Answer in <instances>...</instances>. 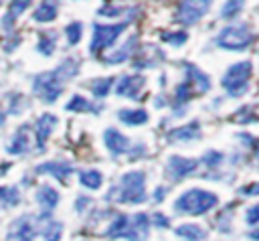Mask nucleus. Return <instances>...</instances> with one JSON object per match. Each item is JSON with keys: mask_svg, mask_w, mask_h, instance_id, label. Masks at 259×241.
<instances>
[{"mask_svg": "<svg viewBox=\"0 0 259 241\" xmlns=\"http://www.w3.org/2000/svg\"><path fill=\"white\" fill-rule=\"evenodd\" d=\"M55 49H57V32H40L36 51L45 57H51L55 53Z\"/></svg>", "mask_w": 259, "mask_h": 241, "instance_id": "cd10ccee", "label": "nucleus"}, {"mask_svg": "<svg viewBox=\"0 0 259 241\" xmlns=\"http://www.w3.org/2000/svg\"><path fill=\"white\" fill-rule=\"evenodd\" d=\"M6 152H10V154H24V152H28V128H20L12 136V142L6 146Z\"/></svg>", "mask_w": 259, "mask_h": 241, "instance_id": "393cba45", "label": "nucleus"}, {"mask_svg": "<svg viewBox=\"0 0 259 241\" xmlns=\"http://www.w3.org/2000/svg\"><path fill=\"white\" fill-rule=\"evenodd\" d=\"M24 105H26V99H24L22 95H18V93H14V95L10 97V105H8V113H20Z\"/></svg>", "mask_w": 259, "mask_h": 241, "instance_id": "e433bc0d", "label": "nucleus"}, {"mask_svg": "<svg viewBox=\"0 0 259 241\" xmlns=\"http://www.w3.org/2000/svg\"><path fill=\"white\" fill-rule=\"evenodd\" d=\"M121 12H127V8H123V6H113V4H105V6H101V8L97 10V14H101V16H119Z\"/></svg>", "mask_w": 259, "mask_h": 241, "instance_id": "4c0bfd02", "label": "nucleus"}, {"mask_svg": "<svg viewBox=\"0 0 259 241\" xmlns=\"http://www.w3.org/2000/svg\"><path fill=\"white\" fill-rule=\"evenodd\" d=\"M103 142H105V146H107V150L111 152V156H123V154H127L130 156V160H138L142 154H146L148 150H146V146H142V144H132L130 142V138H125L119 130H115V128H107L105 132H103Z\"/></svg>", "mask_w": 259, "mask_h": 241, "instance_id": "39448f33", "label": "nucleus"}, {"mask_svg": "<svg viewBox=\"0 0 259 241\" xmlns=\"http://www.w3.org/2000/svg\"><path fill=\"white\" fill-rule=\"evenodd\" d=\"M65 34H67V43H69L71 47H75V45L81 41V36H83V24H81L79 20H75V22L67 24Z\"/></svg>", "mask_w": 259, "mask_h": 241, "instance_id": "72a5a7b5", "label": "nucleus"}, {"mask_svg": "<svg viewBox=\"0 0 259 241\" xmlns=\"http://www.w3.org/2000/svg\"><path fill=\"white\" fill-rule=\"evenodd\" d=\"M219 207V196L204 188H188L174 200V211L178 215H204Z\"/></svg>", "mask_w": 259, "mask_h": 241, "instance_id": "7ed1b4c3", "label": "nucleus"}, {"mask_svg": "<svg viewBox=\"0 0 259 241\" xmlns=\"http://www.w3.org/2000/svg\"><path fill=\"white\" fill-rule=\"evenodd\" d=\"M243 4H245V0H227L221 8V18H225V20L235 18L243 10Z\"/></svg>", "mask_w": 259, "mask_h": 241, "instance_id": "2f4dec72", "label": "nucleus"}, {"mask_svg": "<svg viewBox=\"0 0 259 241\" xmlns=\"http://www.w3.org/2000/svg\"><path fill=\"white\" fill-rule=\"evenodd\" d=\"M79 182H81V186H85L89 190H97L103 184V174L99 170H81Z\"/></svg>", "mask_w": 259, "mask_h": 241, "instance_id": "bb28decb", "label": "nucleus"}, {"mask_svg": "<svg viewBox=\"0 0 259 241\" xmlns=\"http://www.w3.org/2000/svg\"><path fill=\"white\" fill-rule=\"evenodd\" d=\"M182 67H184V71H186V81L194 87V91H198V93H206L208 89H210V77L206 75V73H202L194 63H182Z\"/></svg>", "mask_w": 259, "mask_h": 241, "instance_id": "4468645a", "label": "nucleus"}, {"mask_svg": "<svg viewBox=\"0 0 259 241\" xmlns=\"http://www.w3.org/2000/svg\"><path fill=\"white\" fill-rule=\"evenodd\" d=\"M42 233V241H59L63 235V223L61 221H45L40 227Z\"/></svg>", "mask_w": 259, "mask_h": 241, "instance_id": "c85d7f7f", "label": "nucleus"}, {"mask_svg": "<svg viewBox=\"0 0 259 241\" xmlns=\"http://www.w3.org/2000/svg\"><path fill=\"white\" fill-rule=\"evenodd\" d=\"M194 87L184 79L180 85H176V95H174V115H184V105L192 99Z\"/></svg>", "mask_w": 259, "mask_h": 241, "instance_id": "412c9836", "label": "nucleus"}, {"mask_svg": "<svg viewBox=\"0 0 259 241\" xmlns=\"http://www.w3.org/2000/svg\"><path fill=\"white\" fill-rule=\"evenodd\" d=\"M146 85V77L144 75H123L117 85H115V93L119 97H130V99H140L142 89Z\"/></svg>", "mask_w": 259, "mask_h": 241, "instance_id": "9b49d317", "label": "nucleus"}, {"mask_svg": "<svg viewBox=\"0 0 259 241\" xmlns=\"http://www.w3.org/2000/svg\"><path fill=\"white\" fill-rule=\"evenodd\" d=\"M160 38L172 47H182L188 41V34H186V30H168V32H162Z\"/></svg>", "mask_w": 259, "mask_h": 241, "instance_id": "473e14b6", "label": "nucleus"}, {"mask_svg": "<svg viewBox=\"0 0 259 241\" xmlns=\"http://www.w3.org/2000/svg\"><path fill=\"white\" fill-rule=\"evenodd\" d=\"M130 22H132V18L117 22V24H93V36H91V45H89L91 55H99L101 51L111 47L119 38V34L127 28Z\"/></svg>", "mask_w": 259, "mask_h": 241, "instance_id": "0eeeda50", "label": "nucleus"}, {"mask_svg": "<svg viewBox=\"0 0 259 241\" xmlns=\"http://www.w3.org/2000/svg\"><path fill=\"white\" fill-rule=\"evenodd\" d=\"M164 196H166V188L164 186H158L156 192H154V200L160 203V200H164Z\"/></svg>", "mask_w": 259, "mask_h": 241, "instance_id": "37998d69", "label": "nucleus"}, {"mask_svg": "<svg viewBox=\"0 0 259 241\" xmlns=\"http://www.w3.org/2000/svg\"><path fill=\"white\" fill-rule=\"evenodd\" d=\"M107 200L121 205H140L146 200V174L142 170L125 172L115 186L109 188Z\"/></svg>", "mask_w": 259, "mask_h": 241, "instance_id": "f03ea898", "label": "nucleus"}, {"mask_svg": "<svg viewBox=\"0 0 259 241\" xmlns=\"http://www.w3.org/2000/svg\"><path fill=\"white\" fill-rule=\"evenodd\" d=\"M77 73H79V59L77 57H67L55 69L42 71V73L34 75V79H32V93L36 97H40L45 103H55L61 97L65 85Z\"/></svg>", "mask_w": 259, "mask_h": 241, "instance_id": "f257e3e1", "label": "nucleus"}, {"mask_svg": "<svg viewBox=\"0 0 259 241\" xmlns=\"http://www.w3.org/2000/svg\"><path fill=\"white\" fill-rule=\"evenodd\" d=\"M150 221H154V225H156V227H164V229L168 227V217H166V215H162V213H154V217H152Z\"/></svg>", "mask_w": 259, "mask_h": 241, "instance_id": "a19ab883", "label": "nucleus"}, {"mask_svg": "<svg viewBox=\"0 0 259 241\" xmlns=\"http://www.w3.org/2000/svg\"><path fill=\"white\" fill-rule=\"evenodd\" d=\"M150 217L146 213H136L132 215V225H130V235L127 241H144L150 235Z\"/></svg>", "mask_w": 259, "mask_h": 241, "instance_id": "dca6fc26", "label": "nucleus"}, {"mask_svg": "<svg viewBox=\"0 0 259 241\" xmlns=\"http://www.w3.org/2000/svg\"><path fill=\"white\" fill-rule=\"evenodd\" d=\"M253 32L249 28V24H231V26H225L219 36H217V45L221 49H227V51H243L247 49L251 43H253Z\"/></svg>", "mask_w": 259, "mask_h": 241, "instance_id": "423d86ee", "label": "nucleus"}, {"mask_svg": "<svg viewBox=\"0 0 259 241\" xmlns=\"http://www.w3.org/2000/svg\"><path fill=\"white\" fill-rule=\"evenodd\" d=\"M239 140H245V142H241V144L251 146L253 152H255V158L259 160V138H253V136H249V134H239Z\"/></svg>", "mask_w": 259, "mask_h": 241, "instance_id": "58836bf2", "label": "nucleus"}, {"mask_svg": "<svg viewBox=\"0 0 259 241\" xmlns=\"http://www.w3.org/2000/svg\"><path fill=\"white\" fill-rule=\"evenodd\" d=\"M36 235V225L32 215H20L16 217L6 231V241H32Z\"/></svg>", "mask_w": 259, "mask_h": 241, "instance_id": "1a4fd4ad", "label": "nucleus"}, {"mask_svg": "<svg viewBox=\"0 0 259 241\" xmlns=\"http://www.w3.org/2000/svg\"><path fill=\"white\" fill-rule=\"evenodd\" d=\"M239 192H241L243 196H257V194H259V182H255V184H249V186L241 188Z\"/></svg>", "mask_w": 259, "mask_h": 241, "instance_id": "ea45409f", "label": "nucleus"}, {"mask_svg": "<svg viewBox=\"0 0 259 241\" xmlns=\"http://www.w3.org/2000/svg\"><path fill=\"white\" fill-rule=\"evenodd\" d=\"M117 117L125 124V126H142L150 119L148 111L146 109H119L117 111Z\"/></svg>", "mask_w": 259, "mask_h": 241, "instance_id": "b1692460", "label": "nucleus"}, {"mask_svg": "<svg viewBox=\"0 0 259 241\" xmlns=\"http://www.w3.org/2000/svg\"><path fill=\"white\" fill-rule=\"evenodd\" d=\"M20 203V192L16 186H0V207H16Z\"/></svg>", "mask_w": 259, "mask_h": 241, "instance_id": "c756f323", "label": "nucleus"}, {"mask_svg": "<svg viewBox=\"0 0 259 241\" xmlns=\"http://www.w3.org/2000/svg\"><path fill=\"white\" fill-rule=\"evenodd\" d=\"M34 170H36V174H51L53 178L65 182L69 178V174L73 172V164L67 160H49L45 164H38Z\"/></svg>", "mask_w": 259, "mask_h": 241, "instance_id": "f8f14e48", "label": "nucleus"}, {"mask_svg": "<svg viewBox=\"0 0 259 241\" xmlns=\"http://www.w3.org/2000/svg\"><path fill=\"white\" fill-rule=\"evenodd\" d=\"M210 4H212V0H180L174 18H176L180 24H184V26L196 24L200 18L206 16Z\"/></svg>", "mask_w": 259, "mask_h": 241, "instance_id": "6e6552de", "label": "nucleus"}, {"mask_svg": "<svg viewBox=\"0 0 259 241\" xmlns=\"http://www.w3.org/2000/svg\"><path fill=\"white\" fill-rule=\"evenodd\" d=\"M65 109L67 111H93V113H99V105H95V103H91L89 99H85L83 95H73L69 101H67V105H65Z\"/></svg>", "mask_w": 259, "mask_h": 241, "instance_id": "a878e982", "label": "nucleus"}, {"mask_svg": "<svg viewBox=\"0 0 259 241\" xmlns=\"http://www.w3.org/2000/svg\"><path fill=\"white\" fill-rule=\"evenodd\" d=\"M111 87H113V77H97L89 83V89L95 97H105Z\"/></svg>", "mask_w": 259, "mask_h": 241, "instance_id": "7c9ffc66", "label": "nucleus"}, {"mask_svg": "<svg viewBox=\"0 0 259 241\" xmlns=\"http://www.w3.org/2000/svg\"><path fill=\"white\" fill-rule=\"evenodd\" d=\"M136 49H138V34H132L117 51H113V53L105 59V63H109V65H119V63H123V61H130V57L136 53Z\"/></svg>", "mask_w": 259, "mask_h": 241, "instance_id": "aec40b11", "label": "nucleus"}, {"mask_svg": "<svg viewBox=\"0 0 259 241\" xmlns=\"http://www.w3.org/2000/svg\"><path fill=\"white\" fill-rule=\"evenodd\" d=\"M32 4V0H10L8 4V12L2 16V28L10 34L12 28H14V22L18 20V16Z\"/></svg>", "mask_w": 259, "mask_h": 241, "instance_id": "f3484780", "label": "nucleus"}, {"mask_svg": "<svg viewBox=\"0 0 259 241\" xmlns=\"http://www.w3.org/2000/svg\"><path fill=\"white\" fill-rule=\"evenodd\" d=\"M59 14V2L57 0H42L38 8L32 12V18L36 22H53Z\"/></svg>", "mask_w": 259, "mask_h": 241, "instance_id": "4be33fe9", "label": "nucleus"}, {"mask_svg": "<svg viewBox=\"0 0 259 241\" xmlns=\"http://www.w3.org/2000/svg\"><path fill=\"white\" fill-rule=\"evenodd\" d=\"M251 71H253V65L251 61H239L235 65H231L223 79H221V85L223 89L231 95V97H241L249 91V83H251Z\"/></svg>", "mask_w": 259, "mask_h": 241, "instance_id": "20e7f679", "label": "nucleus"}, {"mask_svg": "<svg viewBox=\"0 0 259 241\" xmlns=\"http://www.w3.org/2000/svg\"><path fill=\"white\" fill-rule=\"evenodd\" d=\"M247 237L253 239V241H259V225H257V229H251V231L247 233Z\"/></svg>", "mask_w": 259, "mask_h": 241, "instance_id": "c03bdc74", "label": "nucleus"}, {"mask_svg": "<svg viewBox=\"0 0 259 241\" xmlns=\"http://www.w3.org/2000/svg\"><path fill=\"white\" fill-rule=\"evenodd\" d=\"M223 160H225V154H221V152H217V150H208V152H204V156H202V164H206L208 168H217L219 164H223Z\"/></svg>", "mask_w": 259, "mask_h": 241, "instance_id": "f704fd0d", "label": "nucleus"}, {"mask_svg": "<svg viewBox=\"0 0 259 241\" xmlns=\"http://www.w3.org/2000/svg\"><path fill=\"white\" fill-rule=\"evenodd\" d=\"M59 198H61L59 192L49 184H40L38 190H36V203H38V207L42 209L45 215H49L59 205Z\"/></svg>", "mask_w": 259, "mask_h": 241, "instance_id": "6ab92c4d", "label": "nucleus"}, {"mask_svg": "<svg viewBox=\"0 0 259 241\" xmlns=\"http://www.w3.org/2000/svg\"><path fill=\"white\" fill-rule=\"evenodd\" d=\"M0 4H2V2H0Z\"/></svg>", "mask_w": 259, "mask_h": 241, "instance_id": "a18cd8bd", "label": "nucleus"}, {"mask_svg": "<svg viewBox=\"0 0 259 241\" xmlns=\"http://www.w3.org/2000/svg\"><path fill=\"white\" fill-rule=\"evenodd\" d=\"M249 109H251V107H241V111H239V119H243V124H247V122H253V119H257L255 115H249Z\"/></svg>", "mask_w": 259, "mask_h": 241, "instance_id": "79ce46f5", "label": "nucleus"}, {"mask_svg": "<svg viewBox=\"0 0 259 241\" xmlns=\"http://www.w3.org/2000/svg\"><path fill=\"white\" fill-rule=\"evenodd\" d=\"M245 223L249 227H257L259 225V205H251L245 211Z\"/></svg>", "mask_w": 259, "mask_h": 241, "instance_id": "c9c22d12", "label": "nucleus"}, {"mask_svg": "<svg viewBox=\"0 0 259 241\" xmlns=\"http://www.w3.org/2000/svg\"><path fill=\"white\" fill-rule=\"evenodd\" d=\"M174 235L184 239V241H202L206 237V231L196 223H184V225L174 229Z\"/></svg>", "mask_w": 259, "mask_h": 241, "instance_id": "5701e85b", "label": "nucleus"}, {"mask_svg": "<svg viewBox=\"0 0 259 241\" xmlns=\"http://www.w3.org/2000/svg\"><path fill=\"white\" fill-rule=\"evenodd\" d=\"M200 136H202L200 124L198 122H190L186 126H178V128L170 130L168 136H166V140L170 144H176V142H192V140H198Z\"/></svg>", "mask_w": 259, "mask_h": 241, "instance_id": "2eb2a0df", "label": "nucleus"}, {"mask_svg": "<svg viewBox=\"0 0 259 241\" xmlns=\"http://www.w3.org/2000/svg\"><path fill=\"white\" fill-rule=\"evenodd\" d=\"M130 225H132V215L119 213V215H115V219L109 223L105 235H107L109 239H127V235H130Z\"/></svg>", "mask_w": 259, "mask_h": 241, "instance_id": "a211bd4d", "label": "nucleus"}, {"mask_svg": "<svg viewBox=\"0 0 259 241\" xmlns=\"http://www.w3.org/2000/svg\"><path fill=\"white\" fill-rule=\"evenodd\" d=\"M198 160H192V158H184V156H170L166 160V172L168 176L174 180V182H180L184 180L186 176H190L192 172H196L198 168Z\"/></svg>", "mask_w": 259, "mask_h": 241, "instance_id": "9d476101", "label": "nucleus"}, {"mask_svg": "<svg viewBox=\"0 0 259 241\" xmlns=\"http://www.w3.org/2000/svg\"><path fill=\"white\" fill-rule=\"evenodd\" d=\"M59 124V119H57V115H53V113H42L38 119H36V126H34V136H36V148L38 150H45V144H47V140H49V136L53 134V130H55V126Z\"/></svg>", "mask_w": 259, "mask_h": 241, "instance_id": "ddd939ff", "label": "nucleus"}]
</instances>
